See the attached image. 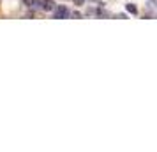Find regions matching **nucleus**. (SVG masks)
Instances as JSON below:
<instances>
[{
	"label": "nucleus",
	"mask_w": 157,
	"mask_h": 152,
	"mask_svg": "<svg viewBox=\"0 0 157 152\" xmlns=\"http://www.w3.org/2000/svg\"><path fill=\"white\" fill-rule=\"evenodd\" d=\"M73 2H74L76 6H83V2H85V0H73Z\"/></svg>",
	"instance_id": "39448f33"
},
{
	"label": "nucleus",
	"mask_w": 157,
	"mask_h": 152,
	"mask_svg": "<svg viewBox=\"0 0 157 152\" xmlns=\"http://www.w3.org/2000/svg\"><path fill=\"white\" fill-rule=\"evenodd\" d=\"M41 7H42L44 11H53V9H55V2H53V0H42Z\"/></svg>",
	"instance_id": "f03ea898"
},
{
	"label": "nucleus",
	"mask_w": 157,
	"mask_h": 152,
	"mask_svg": "<svg viewBox=\"0 0 157 152\" xmlns=\"http://www.w3.org/2000/svg\"><path fill=\"white\" fill-rule=\"evenodd\" d=\"M23 2H25L28 7H32V9H35V7H37V0H23Z\"/></svg>",
	"instance_id": "20e7f679"
},
{
	"label": "nucleus",
	"mask_w": 157,
	"mask_h": 152,
	"mask_svg": "<svg viewBox=\"0 0 157 152\" xmlns=\"http://www.w3.org/2000/svg\"><path fill=\"white\" fill-rule=\"evenodd\" d=\"M55 16L57 18H67L69 16V11H67V7H64V6H60V7H55Z\"/></svg>",
	"instance_id": "f257e3e1"
},
{
	"label": "nucleus",
	"mask_w": 157,
	"mask_h": 152,
	"mask_svg": "<svg viewBox=\"0 0 157 152\" xmlns=\"http://www.w3.org/2000/svg\"><path fill=\"white\" fill-rule=\"evenodd\" d=\"M125 9H127L131 14H136V12H138V9H136V6H134V4H127V6H125Z\"/></svg>",
	"instance_id": "7ed1b4c3"
}]
</instances>
